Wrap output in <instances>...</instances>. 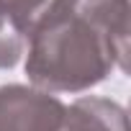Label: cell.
Here are the masks:
<instances>
[{
    "label": "cell",
    "instance_id": "cell-1",
    "mask_svg": "<svg viewBox=\"0 0 131 131\" xmlns=\"http://www.w3.org/2000/svg\"><path fill=\"white\" fill-rule=\"evenodd\" d=\"M116 67L126 72L128 59L80 8L28 36L26 75L39 90L82 93L103 82Z\"/></svg>",
    "mask_w": 131,
    "mask_h": 131
},
{
    "label": "cell",
    "instance_id": "cell-2",
    "mask_svg": "<svg viewBox=\"0 0 131 131\" xmlns=\"http://www.w3.org/2000/svg\"><path fill=\"white\" fill-rule=\"evenodd\" d=\"M64 113L67 105L46 90L26 85L0 88V131H59Z\"/></svg>",
    "mask_w": 131,
    "mask_h": 131
},
{
    "label": "cell",
    "instance_id": "cell-3",
    "mask_svg": "<svg viewBox=\"0 0 131 131\" xmlns=\"http://www.w3.org/2000/svg\"><path fill=\"white\" fill-rule=\"evenodd\" d=\"M59 131H128V116L121 103L88 95L67 105Z\"/></svg>",
    "mask_w": 131,
    "mask_h": 131
},
{
    "label": "cell",
    "instance_id": "cell-4",
    "mask_svg": "<svg viewBox=\"0 0 131 131\" xmlns=\"http://www.w3.org/2000/svg\"><path fill=\"white\" fill-rule=\"evenodd\" d=\"M77 5L80 0H0V13L23 39H28L41 26L77 10Z\"/></svg>",
    "mask_w": 131,
    "mask_h": 131
},
{
    "label": "cell",
    "instance_id": "cell-5",
    "mask_svg": "<svg viewBox=\"0 0 131 131\" xmlns=\"http://www.w3.org/2000/svg\"><path fill=\"white\" fill-rule=\"evenodd\" d=\"M77 8L108 36L116 51L128 59V0H80Z\"/></svg>",
    "mask_w": 131,
    "mask_h": 131
},
{
    "label": "cell",
    "instance_id": "cell-6",
    "mask_svg": "<svg viewBox=\"0 0 131 131\" xmlns=\"http://www.w3.org/2000/svg\"><path fill=\"white\" fill-rule=\"evenodd\" d=\"M23 57V36L0 13V70H10Z\"/></svg>",
    "mask_w": 131,
    "mask_h": 131
}]
</instances>
